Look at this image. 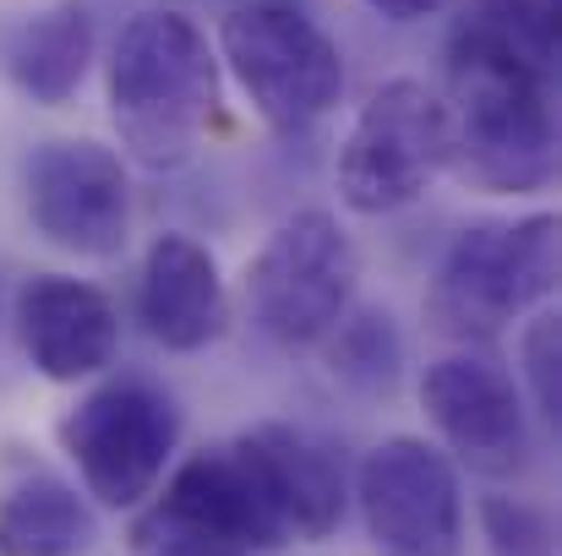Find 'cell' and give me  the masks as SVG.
Here are the masks:
<instances>
[{
  "mask_svg": "<svg viewBox=\"0 0 562 556\" xmlns=\"http://www.w3.org/2000/svg\"><path fill=\"white\" fill-rule=\"evenodd\" d=\"M448 170L470 191L525 196L558 175V110L552 60L492 27L459 16L448 38Z\"/></svg>",
  "mask_w": 562,
  "mask_h": 556,
  "instance_id": "cell-1",
  "label": "cell"
},
{
  "mask_svg": "<svg viewBox=\"0 0 562 556\" xmlns=\"http://www.w3.org/2000/svg\"><path fill=\"white\" fill-rule=\"evenodd\" d=\"M104 104L143 170H181L218 126V55L187 11H137L104 60Z\"/></svg>",
  "mask_w": 562,
  "mask_h": 556,
  "instance_id": "cell-2",
  "label": "cell"
},
{
  "mask_svg": "<svg viewBox=\"0 0 562 556\" xmlns=\"http://www.w3.org/2000/svg\"><path fill=\"white\" fill-rule=\"evenodd\" d=\"M558 213L486 218L459 229L426 290L431 333L453 344H486L508 322L541 311L558 290Z\"/></svg>",
  "mask_w": 562,
  "mask_h": 556,
  "instance_id": "cell-3",
  "label": "cell"
},
{
  "mask_svg": "<svg viewBox=\"0 0 562 556\" xmlns=\"http://www.w3.org/2000/svg\"><path fill=\"white\" fill-rule=\"evenodd\" d=\"M240 290L257 333H268L284 350H312L356 306L361 290L356 235L328 207H301L257 246Z\"/></svg>",
  "mask_w": 562,
  "mask_h": 556,
  "instance_id": "cell-4",
  "label": "cell"
},
{
  "mask_svg": "<svg viewBox=\"0 0 562 556\" xmlns=\"http://www.w3.org/2000/svg\"><path fill=\"white\" fill-rule=\"evenodd\" d=\"M55 436L77 464L82 491L99 508L126 513L159 491L181 447V404L148 376H110L60 415Z\"/></svg>",
  "mask_w": 562,
  "mask_h": 556,
  "instance_id": "cell-5",
  "label": "cell"
},
{
  "mask_svg": "<svg viewBox=\"0 0 562 556\" xmlns=\"http://www.w3.org/2000/svg\"><path fill=\"white\" fill-rule=\"evenodd\" d=\"M218 60L273 132H306L345 99V55L323 22L284 0H251L218 22Z\"/></svg>",
  "mask_w": 562,
  "mask_h": 556,
  "instance_id": "cell-6",
  "label": "cell"
},
{
  "mask_svg": "<svg viewBox=\"0 0 562 556\" xmlns=\"http://www.w3.org/2000/svg\"><path fill=\"white\" fill-rule=\"evenodd\" d=\"M448 170V110L420 77H393L372 88L361 115L339 143V196L345 207L382 218L420 202Z\"/></svg>",
  "mask_w": 562,
  "mask_h": 556,
  "instance_id": "cell-7",
  "label": "cell"
},
{
  "mask_svg": "<svg viewBox=\"0 0 562 556\" xmlns=\"http://www.w3.org/2000/svg\"><path fill=\"white\" fill-rule=\"evenodd\" d=\"M22 207L33 229L71 257H121L132 240V181L115 148L93 137H49L22 164Z\"/></svg>",
  "mask_w": 562,
  "mask_h": 556,
  "instance_id": "cell-8",
  "label": "cell"
},
{
  "mask_svg": "<svg viewBox=\"0 0 562 556\" xmlns=\"http://www.w3.org/2000/svg\"><path fill=\"white\" fill-rule=\"evenodd\" d=\"M356 502L382 556H459L464 497L453 458L426 436H387L361 458Z\"/></svg>",
  "mask_w": 562,
  "mask_h": 556,
  "instance_id": "cell-9",
  "label": "cell"
},
{
  "mask_svg": "<svg viewBox=\"0 0 562 556\" xmlns=\"http://www.w3.org/2000/svg\"><path fill=\"white\" fill-rule=\"evenodd\" d=\"M420 409L437 425L453 464L486 480H514L530 469V404L514 371L481 350H453L420 376Z\"/></svg>",
  "mask_w": 562,
  "mask_h": 556,
  "instance_id": "cell-10",
  "label": "cell"
},
{
  "mask_svg": "<svg viewBox=\"0 0 562 556\" xmlns=\"http://www.w3.org/2000/svg\"><path fill=\"white\" fill-rule=\"evenodd\" d=\"M148 535H191V541H213L229 552H279L290 535L262 491V475L251 464V453L235 442L224 447H202L170 475L154 519L137 530Z\"/></svg>",
  "mask_w": 562,
  "mask_h": 556,
  "instance_id": "cell-11",
  "label": "cell"
},
{
  "mask_svg": "<svg viewBox=\"0 0 562 556\" xmlns=\"http://www.w3.org/2000/svg\"><path fill=\"white\" fill-rule=\"evenodd\" d=\"M11 328L22 355L49 382H88L121 350V311L115 300L71 273H33L16 290Z\"/></svg>",
  "mask_w": 562,
  "mask_h": 556,
  "instance_id": "cell-12",
  "label": "cell"
},
{
  "mask_svg": "<svg viewBox=\"0 0 562 556\" xmlns=\"http://www.w3.org/2000/svg\"><path fill=\"white\" fill-rule=\"evenodd\" d=\"M137 317L148 339L176 355H196L218 344L229 333V290H224L218 257L181 229H165L143 257Z\"/></svg>",
  "mask_w": 562,
  "mask_h": 556,
  "instance_id": "cell-13",
  "label": "cell"
},
{
  "mask_svg": "<svg viewBox=\"0 0 562 556\" xmlns=\"http://www.w3.org/2000/svg\"><path fill=\"white\" fill-rule=\"evenodd\" d=\"M240 447L251 453V464L262 475V491H268V502H273L290 541H328L345 524L350 486H345L339 453L323 436H312L301 425H284V420H262L240 436Z\"/></svg>",
  "mask_w": 562,
  "mask_h": 556,
  "instance_id": "cell-14",
  "label": "cell"
},
{
  "mask_svg": "<svg viewBox=\"0 0 562 556\" xmlns=\"http://www.w3.org/2000/svg\"><path fill=\"white\" fill-rule=\"evenodd\" d=\"M88 66H93V11L82 0H55L0 27L5 82L44 110H60L82 88Z\"/></svg>",
  "mask_w": 562,
  "mask_h": 556,
  "instance_id": "cell-15",
  "label": "cell"
},
{
  "mask_svg": "<svg viewBox=\"0 0 562 556\" xmlns=\"http://www.w3.org/2000/svg\"><path fill=\"white\" fill-rule=\"evenodd\" d=\"M99 546V519L88 497L33 469L0 497V556H88Z\"/></svg>",
  "mask_w": 562,
  "mask_h": 556,
  "instance_id": "cell-16",
  "label": "cell"
},
{
  "mask_svg": "<svg viewBox=\"0 0 562 556\" xmlns=\"http://www.w3.org/2000/svg\"><path fill=\"white\" fill-rule=\"evenodd\" d=\"M323 344H328V371L345 387H356V393H393L398 387L404 339H398V328H393L387 311H376V306L356 311L350 306Z\"/></svg>",
  "mask_w": 562,
  "mask_h": 556,
  "instance_id": "cell-17",
  "label": "cell"
},
{
  "mask_svg": "<svg viewBox=\"0 0 562 556\" xmlns=\"http://www.w3.org/2000/svg\"><path fill=\"white\" fill-rule=\"evenodd\" d=\"M519 361H525V387L536 398V415L547 425H558L562 415V317L552 306H541L525 328V344H519Z\"/></svg>",
  "mask_w": 562,
  "mask_h": 556,
  "instance_id": "cell-18",
  "label": "cell"
},
{
  "mask_svg": "<svg viewBox=\"0 0 562 556\" xmlns=\"http://www.w3.org/2000/svg\"><path fill=\"white\" fill-rule=\"evenodd\" d=\"M470 11L503 27L508 38H519L525 49L558 60V0H475Z\"/></svg>",
  "mask_w": 562,
  "mask_h": 556,
  "instance_id": "cell-19",
  "label": "cell"
},
{
  "mask_svg": "<svg viewBox=\"0 0 562 556\" xmlns=\"http://www.w3.org/2000/svg\"><path fill=\"white\" fill-rule=\"evenodd\" d=\"M361 5L376 11V16H387V22H426V16L453 11L459 0H361Z\"/></svg>",
  "mask_w": 562,
  "mask_h": 556,
  "instance_id": "cell-20",
  "label": "cell"
},
{
  "mask_svg": "<svg viewBox=\"0 0 562 556\" xmlns=\"http://www.w3.org/2000/svg\"><path fill=\"white\" fill-rule=\"evenodd\" d=\"M159 556H246V552H229V546H213V541H191V535H165Z\"/></svg>",
  "mask_w": 562,
  "mask_h": 556,
  "instance_id": "cell-21",
  "label": "cell"
}]
</instances>
